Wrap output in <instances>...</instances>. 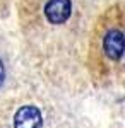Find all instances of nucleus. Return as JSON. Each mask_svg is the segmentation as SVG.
<instances>
[{
  "label": "nucleus",
  "mask_w": 125,
  "mask_h": 128,
  "mask_svg": "<svg viewBox=\"0 0 125 128\" xmlns=\"http://www.w3.org/2000/svg\"><path fill=\"white\" fill-rule=\"evenodd\" d=\"M103 50L110 60H120L123 55V32L120 29H110L103 36Z\"/></svg>",
  "instance_id": "obj_3"
},
{
  "label": "nucleus",
  "mask_w": 125,
  "mask_h": 128,
  "mask_svg": "<svg viewBox=\"0 0 125 128\" xmlns=\"http://www.w3.org/2000/svg\"><path fill=\"white\" fill-rule=\"evenodd\" d=\"M43 12L50 24H64L72 14V0H48Z\"/></svg>",
  "instance_id": "obj_1"
},
{
  "label": "nucleus",
  "mask_w": 125,
  "mask_h": 128,
  "mask_svg": "<svg viewBox=\"0 0 125 128\" xmlns=\"http://www.w3.org/2000/svg\"><path fill=\"white\" fill-rule=\"evenodd\" d=\"M4 80H5V67H4V62L0 60V86L4 84Z\"/></svg>",
  "instance_id": "obj_4"
},
{
  "label": "nucleus",
  "mask_w": 125,
  "mask_h": 128,
  "mask_svg": "<svg viewBox=\"0 0 125 128\" xmlns=\"http://www.w3.org/2000/svg\"><path fill=\"white\" fill-rule=\"evenodd\" d=\"M43 126V114L39 108L33 104L21 106L14 114V128H41Z\"/></svg>",
  "instance_id": "obj_2"
}]
</instances>
